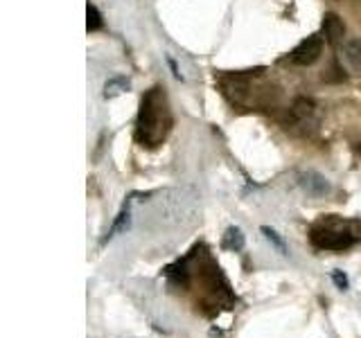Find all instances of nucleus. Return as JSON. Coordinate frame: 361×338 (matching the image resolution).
<instances>
[{"mask_svg":"<svg viewBox=\"0 0 361 338\" xmlns=\"http://www.w3.org/2000/svg\"><path fill=\"white\" fill-rule=\"evenodd\" d=\"M226 246L233 248V250H242L244 248V234L239 228H230L226 232Z\"/></svg>","mask_w":361,"mask_h":338,"instance_id":"9b49d317","label":"nucleus"},{"mask_svg":"<svg viewBox=\"0 0 361 338\" xmlns=\"http://www.w3.org/2000/svg\"><path fill=\"white\" fill-rule=\"evenodd\" d=\"M129 225H131V212H129V210H122L120 214H117V219L113 221V225H111V230H108V234H106V239H104V241L113 239L117 232H124V230H129Z\"/></svg>","mask_w":361,"mask_h":338,"instance_id":"0eeeda50","label":"nucleus"},{"mask_svg":"<svg viewBox=\"0 0 361 338\" xmlns=\"http://www.w3.org/2000/svg\"><path fill=\"white\" fill-rule=\"evenodd\" d=\"M129 88V81L126 79H111L106 81V88H104V95L106 97H115V95H120L122 90Z\"/></svg>","mask_w":361,"mask_h":338,"instance_id":"f8f14e48","label":"nucleus"},{"mask_svg":"<svg viewBox=\"0 0 361 338\" xmlns=\"http://www.w3.org/2000/svg\"><path fill=\"white\" fill-rule=\"evenodd\" d=\"M359 149H361V147H359Z\"/></svg>","mask_w":361,"mask_h":338,"instance_id":"4468645a","label":"nucleus"},{"mask_svg":"<svg viewBox=\"0 0 361 338\" xmlns=\"http://www.w3.org/2000/svg\"><path fill=\"white\" fill-rule=\"evenodd\" d=\"M311 113H314V102L307 97H298L296 102H293L291 106V115L296 117V120H305V117H309Z\"/></svg>","mask_w":361,"mask_h":338,"instance_id":"6e6552de","label":"nucleus"},{"mask_svg":"<svg viewBox=\"0 0 361 338\" xmlns=\"http://www.w3.org/2000/svg\"><path fill=\"white\" fill-rule=\"evenodd\" d=\"M320 54H323V36L311 34L293 48L291 61L296 66H311V63H316L320 59Z\"/></svg>","mask_w":361,"mask_h":338,"instance_id":"7ed1b4c3","label":"nucleus"},{"mask_svg":"<svg viewBox=\"0 0 361 338\" xmlns=\"http://www.w3.org/2000/svg\"><path fill=\"white\" fill-rule=\"evenodd\" d=\"M171 129V113L167 97L158 86L142 95L135 120V140L142 147H158Z\"/></svg>","mask_w":361,"mask_h":338,"instance_id":"f257e3e1","label":"nucleus"},{"mask_svg":"<svg viewBox=\"0 0 361 338\" xmlns=\"http://www.w3.org/2000/svg\"><path fill=\"white\" fill-rule=\"evenodd\" d=\"M323 34H325V39H327V43H338V41H343V36H345V25H343V21L336 16V14L327 12L323 16Z\"/></svg>","mask_w":361,"mask_h":338,"instance_id":"423d86ee","label":"nucleus"},{"mask_svg":"<svg viewBox=\"0 0 361 338\" xmlns=\"http://www.w3.org/2000/svg\"><path fill=\"white\" fill-rule=\"evenodd\" d=\"M341 59L352 72H361V39H347L341 45Z\"/></svg>","mask_w":361,"mask_h":338,"instance_id":"39448f33","label":"nucleus"},{"mask_svg":"<svg viewBox=\"0 0 361 338\" xmlns=\"http://www.w3.org/2000/svg\"><path fill=\"white\" fill-rule=\"evenodd\" d=\"M104 21H102V14H99V9L95 7L93 3L86 5V30L88 32H97L102 30Z\"/></svg>","mask_w":361,"mask_h":338,"instance_id":"1a4fd4ad","label":"nucleus"},{"mask_svg":"<svg viewBox=\"0 0 361 338\" xmlns=\"http://www.w3.org/2000/svg\"><path fill=\"white\" fill-rule=\"evenodd\" d=\"M332 282L336 284V288H341V291H345L347 288V275L343 273V270H332Z\"/></svg>","mask_w":361,"mask_h":338,"instance_id":"ddd939ff","label":"nucleus"},{"mask_svg":"<svg viewBox=\"0 0 361 338\" xmlns=\"http://www.w3.org/2000/svg\"><path fill=\"white\" fill-rule=\"evenodd\" d=\"M300 187L314 198H323L332 192L329 180L323 174H318V171H305V174H300Z\"/></svg>","mask_w":361,"mask_h":338,"instance_id":"20e7f679","label":"nucleus"},{"mask_svg":"<svg viewBox=\"0 0 361 338\" xmlns=\"http://www.w3.org/2000/svg\"><path fill=\"white\" fill-rule=\"evenodd\" d=\"M336 225H338V219H329L327 223L323 221L320 225H316L311 230L314 246L325 248V250H345V248H350L356 241V234L350 232V230L336 228Z\"/></svg>","mask_w":361,"mask_h":338,"instance_id":"f03ea898","label":"nucleus"},{"mask_svg":"<svg viewBox=\"0 0 361 338\" xmlns=\"http://www.w3.org/2000/svg\"><path fill=\"white\" fill-rule=\"evenodd\" d=\"M262 234H264V237L269 239V241L273 243L275 248H278V252H282V255H287V252H289V250H287V243H284V239L280 237V234L275 232L273 228H269V225H262Z\"/></svg>","mask_w":361,"mask_h":338,"instance_id":"9d476101","label":"nucleus"}]
</instances>
